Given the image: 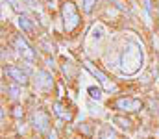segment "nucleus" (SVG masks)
<instances>
[{
  "label": "nucleus",
  "instance_id": "1",
  "mask_svg": "<svg viewBox=\"0 0 159 139\" xmlns=\"http://www.w3.org/2000/svg\"><path fill=\"white\" fill-rule=\"evenodd\" d=\"M143 67V50L135 41L126 43L122 54H120V71L128 76L135 74Z\"/></svg>",
  "mask_w": 159,
  "mask_h": 139
},
{
  "label": "nucleus",
  "instance_id": "2",
  "mask_svg": "<svg viewBox=\"0 0 159 139\" xmlns=\"http://www.w3.org/2000/svg\"><path fill=\"white\" fill-rule=\"evenodd\" d=\"M61 17H63V26L70 34L78 28L80 24V11L72 0H63L61 4Z\"/></svg>",
  "mask_w": 159,
  "mask_h": 139
},
{
  "label": "nucleus",
  "instance_id": "3",
  "mask_svg": "<svg viewBox=\"0 0 159 139\" xmlns=\"http://www.w3.org/2000/svg\"><path fill=\"white\" fill-rule=\"evenodd\" d=\"M111 106L119 111H124V113H135V111L143 109V100L133 98V96H120Z\"/></svg>",
  "mask_w": 159,
  "mask_h": 139
},
{
  "label": "nucleus",
  "instance_id": "4",
  "mask_svg": "<svg viewBox=\"0 0 159 139\" xmlns=\"http://www.w3.org/2000/svg\"><path fill=\"white\" fill-rule=\"evenodd\" d=\"M83 67H85V69H87V71H89V72L98 80V82H100V86H102L106 91H117V86L107 78V74H104V72H102L98 67H94L91 61H83Z\"/></svg>",
  "mask_w": 159,
  "mask_h": 139
},
{
  "label": "nucleus",
  "instance_id": "5",
  "mask_svg": "<svg viewBox=\"0 0 159 139\" xmlns=\"http://www.w3.org/2000/svg\"><path fill=\"white\" fill-rule=\"evenodd\" d=\"M32 124L37 132H41V134L46 132L48 134L50 132V115L44 109H35L34 115H32Z\"/></svg>",
  "mask_w": 159,
  "mask_h": 139
},
{
  "label": "nucleus",
  "instance_id": "6",
  "mask_svg": "<svg viewBox=\"0 0 159 139\" xmlns=\"http://www.w3.org/2000/svg\"><path fill=\"white\" fill-rule=\"evenodd\" d=\"M4 72H6V76H7L9 80H13L17 86H26V84L30 82L28 74H26L22 69L15 67V65H6V67H4Z\"/></svg>",
  "mask_w": 159,
  "mask_h": 139
},
{
  "label": "nucleus",
  "instance_id": "7",
  "mask_svg": "<svg viewBox=\"0 0 159 139\" xmlns=\"http://www.w3.org/2000/svg\"><path fill=\"white\" fill-rule=\"evenodd\" d=\"M54 87V78L46 71H37L35 72V89L41 91H50Z\"/></svg>",
  "mask_w": 159,
  "mask_h": 139
},
{
  "label": "nucleus",
  "instance_id": "8",
  "mask_svg": "<svg viewBox=\"0 0 159 139\" xmlns=\"http://www.w3.org/2000/svg\"><path fill=\"white\" fill-rule=\"evenodd\" d=\"M15 48H17V52H19L24 59H30V61L35 59V52L32 50V46L26 43V39H22V35H17V37H15Z\"/></svg>",
  "mask_w": 159,
  "mask_h": 139
},
{
  "label": "nucleus",
  "instance_id": "9",
  "mask_svg": "<svg viewBox=\"0 0 159 139\" xmlns=\"http://www.w3.org/2000/svg\"><path fill=\"white\" fill-rule=\"evenodd\" d=\"M54 113H56L59 119H63V121H70V119H72V111H70L69 108H65L61 102H56V104H54Z\"/></svg>",
  "mask_w": 159,
  "mask_h": 139
},
{
  "label": "nucleus",
  "instance_id": "10",
  "mask_svg": "<svg viewBox=\"0 0 159 139\" xmlns=\"http://www.w3.org/2000/svg\"><path fill=\"white\" fill-rule=\"evenodd\" d=\"M98 139H119V134L115 132V128L111 126H102L100 128V134H98Z\"/></svg>",
  "mask_w": 159,
  "mask_h": 139
},
{
  "label": "nucleus",
  "instance_id": "11",
  "mask_svg": "<svg viewBox=\"0 0 159 139\" xmlns=\"http://www.w3.org/2000/svg\"><path fill=\"white\" fill-rule=\"evenodd\" d=\"M113 123H115V124H119L122 130H128V132L133 128V123H131L128 117H122V115H115V117H113Z\"/></svg>",
  "mask_w": 159,
  "mask_h": 139
},
{
  "label": "nucleus",
  "instance_id": "12",
  "mask_svg": "<svg viewBox=\"0 0 159 139\" xmlns=\"http://www.w3.org/2000/svg\"><path fill=\"white\" fill-rule=\"evenodd\" d=\"M19 26H20L22 32H32V30H34V22H32V19L26 17V15H19Z\"/></svg>",
  "mask_w": 159,
  "mask_h": 139
},
{
  "label": "nucleus",
  "instance_id": "13",
  "mask_svg": "<svg viewBox=\"0 0 159 139\" xmlns=\"http://www.w3.org/2000/svg\"><path fill=\"white\" fill-rule=\"evenodd\" d=\"M87 91H89V96H91V98H94V100H100V98H102V89H100V87L91 86Z\"/></svg>",
  "mask_w": 159,
  "mask_h": 139
},
{
  "label": "nucleus",
  "instance_id": "14",
  "mask_svg": "<svg viewBox=\"0 0 159 139\" xmlns=\"http://www.w3.org/2000/svg\"><path fill=\"white\" fill-rule=\"evenodd\" d=\"M83 11L89 15V13H93V9H94V6H96V0H83Z\"/></svg>",
  "mask_w": 159,
  "mask_h": 139
},
{
  "label": "nucleus",
  "instance_id": "15",
  "mask_svg": "<svg viewBox=\"0 0 159 139\" xmlns=\"http://www.w3.org/2000/svg\"><path fill=\"white\" fill-rule=\"evenodd\" d=\"M7 93H9L11 98H17L19 96V86H9L7 87Z\"/></svg>",
  "mask_w": 159,
  "mask_h": 139
},
{
  "label": "nucleus",
  "instance_id": "16",
  "mask_svg": "<svg viewBox=\"0 0 159 139\" xmlns=\"http://www.w3.org/2000/svg\"><path fill=\"white\" fill-rule=\"evenodd\" d=\"M11 2V7L15 9V11H22V7H20V4H19V0H9Z\"/></svg>",
  "mask_w": 159,
  "mask_h": 139
},
{
  "label": "nucleus",
  "instance_id": "17",
  "mask_svg": "<svg viewBox=\"0 0 159 139\" xmlns=\"http://www.w3.org/2000/svg\"><path fill=\"white\" fill-rule=\"evenodd\" d=\"M48 139H57V132L56 130H50L48 132Z\"/></svg>",
  "mask_w": 159,
  "mask_h": 139
},
{
  "label": "nucleus",
  "instance_id": "18",
  "mask_svg": "<svg viewBox=\"0 0 159 139\" xmlns=\"http://www.w3.org/2000/svg\"><path fill=\"white\" fill-rule=\"evenodd\" d=\"M13 113H15V115H17V117H20V115H22V111H20V108H19V106H17V108H15V111H13Z\"/></svg>",
  "mask_w": 159,
  "mask_h": 139
},
{
  "label": "nucleus",
  "instance_id": "19",
  "mask_svg": "<svg viewBox=\"0 0 159 139\" xmlns=\"http://www.w3.org/2000/svg\"><path fill=\"white\" fill-rule=\"evenodd\" d=\"M28 2H32V4H34V0H28Z\"/></svg>",
  "mask_w": 159,
  "mask_h": 139
}]
</instances>
